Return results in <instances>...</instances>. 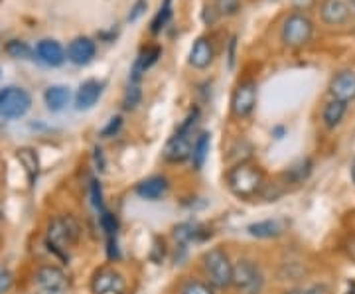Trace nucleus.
Returning a JSON list of instances; mask_svg holds the SVG:
<instances>
[{"mask_svg":"<svg viewBox=\"0 0 355 294\" xmlns=\"http://www.w3.org/2000/svg\"><path fill=\"white\" fill-rule=\"evenodd\" d=\"M174 235H176V239L180 243H190L193 239H200L202 237L200 235V227L193 225V223H182V225H178L176 230H174Z\"/></svg>","mask_w":355,"mask_h":294,"instance_id":"29","label":"nucleus"},{"mask_svg":"<svg viewBox=\"0 0 355 294\" xmlns=\"http://www.w3.org/2000/svg\"><path fill=\"white\" fill-rule=\"evenodd\" d=\"M284 294H324V288H322V286H310V288H292V291H286Z\"/></svg>","mask_w":355,"mask_h":294,"instance_id":"36","label":"nucleus"},{"mask_svg":"<svg viewBox=\"0 0 355 294\" xmlns=\"http://www.w3.org/2000/svg\"><path fill=\"white\" fill-rule=\"evenodd\" d=\"M95 164H97V170H99V172H105V166H107V164H105V156H103V150L99 146L95 148Z\"/></svg>","mask_w":355,"mask_h":294,"instance_id":"37","label":"nucleus"},{"mask_svg":"<svg viewBox=\"0 0 355 294\" xmlns=\"http://www.w3.org/2000/svg\"><path fill=\"white\" fill-rule=\"evenodd\" d=\"M345 111H347V103L331 99V101L324 107V113H322V119H324L326 128L334 130L336 127H340V123H342L343 116H345Z\"/></svg>","mask_w":355,"mask_h":294,"instance_id":"23","label":"nucleus"},{"mask_svg":"<svg viewBox=\"0 0 355 294\" xmlns=\"http://www.w3.org/2000/svg\"><path fill=\"white\" fill-rule=\"evenodd\" d=\"M172 14H174V10H172V0H164L160 4V10L154 16L153 24H150V32L153 34H160L166 26H168V22L172 20Z\"/></svg>","mask_w":355,"mask_h":294,"instance_id":"25","label":"nucleus"},{"mask_svg":"<svg viewBox=\"0 0 355 294\" xmlns=\"http://www.w3.org/2000/svg\"><path fill=\"white\" fill-rule=\"evenodd\" d=\"M209 146H211V135L200 132L198 139L193 141V148H191V162H193L196 170H202L205 166V160L209 156Z\"/></svg>","mask_w":355,"mask_h":294,"instance_id":"22","label":"nucleus"},{"mask_svg":"<svg viewBox=\"0 0 355 294\" xmlns=\"http://www.w3.org/2000/svg\"><path fill=\"white\" fill-rule=\"evenodd\" d=\"M16 160L20 162V166L24 168L26 178H28V184L34 186L38 182L40 176V156L34 148L30 146H24V148H18L16 150Z\"/></svg>","mask_w":355,"mask_h":294,"instance_id":"20","label":"nucleus"},{"mask_svg":"<svg viewBox=\"0 0 355 294\" xmlns=\"http://www.w3.org/2000/svg\"><path fill=\"white\" fill-rule=\"evenodd\" d=\"M217 16H235L241 10V0H211Z\"/></svg>","mask_w":355,"mask_h":294,"instance_id":"28","label":"nucleus"},{"mask_svg":"<svg viewBox=\"0 0 355 294\" xmlns=\"http://www.w3.org/2000/svg\"><path fill=\"white\" fill-rule=\"evenodd\" d=\"M170 190V182L166 176H150V178L142 180L140 184H137V196L140 200L146 202H158L162 200L166 193Z\"/></svg>","mask_w":355,"mask_h":294,"instance_id":"14","label":"nucleus"},{"mask_svg":"<svg viewBox=\"0 0 355 294\" xmlns=\"http://www.w3.org/2000/svg\"><path fill=\"white\" fill-rule=\"evenodd\" d=\"M314 34V22L302 12L291 14L280 30V40L288 48H302L306 46Z\"/></svg>","mask_w":355,"mask_h":294,"instance_id":"6","label":"nucleus"},{"mask_svg":"<svg viewBox=\"0 0 355 294\" xmlns=\"http://www.w3.org/2000/svg\"><path fill=\"white\" fill-rule=\"evenodd\" d=\"M310 174H312V160H310V158H302V160H298L294 166L288 168L286 180H288L291 184H300V182H304Z\"/></svg>","mask_w":355,"mask_h":294,"instance_id":"24","label":"nucleus"},{"mask_svg":"<svg viewBox=\"0 0 355 294\" xmlns=\"http://www.w3.org/2000/svg\"><path fill=\"white\" fill-rule=\"evenodd\" d=\"M34 51H36L38 62H42L44 65H48V67H60V65L65 62V58H67L64 46H62L58 40H40L38 46H36V50Z\"/></svg>","mask_w":355,"mask_h":294,"instance_id":"11","label":"nucleus"},{"mask_svg":"<svg viewBox=\"0 0 355 294\" xmlns=\"http://www.w3.org/2000/svg\"><path fill=\"white\" fill-rule=\"evenodd\" d=\"M89 198H91V204H93L95 209H99V211L105 209V202H103V186L97 178H91V182H89Z\"/></svg>","mask_w":355,"mask_h":294,"instance_id":"30","label":"nucleus"},{"mask_svg":"<svg viewBox=\"0 0 355 294\" xmlns=\"http://www.w3.org/2000/svg\"><path fill=\"white\" fill-rule=\"evenodd\" d=\"M40 294H65V291H40Z\"/></svg>","mask_w":355,"mask_h":294,"instance_id":"39","label":"nucleus"},{"mask_svg":"<svg viewBox=\"0 0 355 294\" xmlns=\"http://www.w3.org/2000/svg\"><path fill=\"white\" fill-rule=\"evenodd\" d=\"M203 270L207 275V279L211 282V286L217 288H227L233 281V263L229 255L221 247H214L209 251H205L203 255Z\"/></svg>","mask_w":355,"mask_h":294,"instance_id":"4","label":"nucleus"},{"mask_svg":"<svg viewBox=\"0 0 355 294\" xmlns=\"http://www.w3.org/2000/svg\"><path fill=\"white\" fill-rule=\"evenodd\" d=\"M160 55H162V48L160 46H146L144 50L140 51L137 62L132 65V76H130L132 83H139L140 77L144 76L160 60Z\"/></svg>","mask_w":355,"mask_h":294,"instance_id":"18","label":"nucleus"},{"mask_svg":"<svg viewBox=\"0 0 355 294\" xmlns=\"http://www.w3.org/2000/svg\"><path fill=\"white\" fill-rule=\"evenodd\" d=\"M352 176H354V180H355V162H354V166H352Z\"/></svg>","mask_w":355,"mask_h":294,"instance_id":"41","label":"nucleus"},{"mask_svg":"<svg viewBox=\"0 0 355 294\" xmlns=\"http://www.w3.org/2000/svg\"><path fill=\"white\" fill-rule=\"evenodd\" d=\"M349 6L343 0H322L320 2V16L326 24L342 26L349 20Z\"/></svg>","mask_w":355,"mask_h":294,"instance_id":"15","label":"nucleus"},{"mask_svg":"<svg viewBox=\"0 0 355 294\" xmlns=\"http://www.w3.org/2000/svg\"><path fill=\"white\" fill-rule=\"evenodd\" d=\"M79 237H81V225L73 216L67 214V216H58V218L51 219L50 225H48L46 243L55 255L64 257V251L73 247L79 241Z\"/></svg>","mask_w":355,"mask_h":294,"instance_id":"2","label":"nucleus"},{"mask_svg":"<svg viewBox=\"0 0 355 294\" xmlns=\"http://www.w3.org/2000/svg\"><path fill=\"white\" fill-rule=\"evenodd\" d=\"M6 53L14 60H34V55H36V51L22 40H10L6 44Z\"/></svg>","mask_w":355,"mask_h":294,"instance_id":"26","label":"nucleus"},{"mask_svg":"<svg viewBox=\"0 0 355 294\" xmlns=\"http://www.w3.org/2000/svg\"><path fill=\"white\" fill-rule=\"evenodd\" d=\"M275 135H277V139H282V135H284V128L277 127L275 128Z\"/></svg>","mask_w":355,"mask_h":294,"instance_id":"38","label":"nucleus"},{"mask_svg":"<svg viewBox=\"0 0 355 294\" xmlns=\"http://www.w3.org/2000/svg\"><path fill=\"white\" fill-rule=\"evenodd\" d=\"M286 223L282 219H263V221H254L247 225V233L257 239H272L284 233Z\"/></svg>","mask_w":355,"mask_h":294,"instance_id":"19","label":"nucleus"},{"mask_svg":"<svg viewBox=\"0 0 355 294\" xmlns=\"http://www.w3.org/2000/svg\"><path fill=\"white\" fill-rule=\"evenodd\" d=\"M32 97L24 87L18 85H6L0 89V116L6 121H16L30 111Z\"/></svg>","mask_w":355,"mask_h":294,"instance_id":"7","label":"nucleus"},{"mask_svg":"<svg viewBox=\"0 0 355 294\" xmlns=\"http://www.w3.org/2000/svg\"><path fill=\"white\" fill-rule=\"evenodd\" d=\"M103 294H123L121 291H111V293H103Z\"/></svg>","mask_w":355,"mask_h":294,"instance_id":"40","label":"nucleus"},{"mask_svg":"<svg viewBox=\"0 0 355 294\" xmlns=\"http://www.w3.org/2000/svg\"><path fill=\"white\" fill-rule=\"evenodd\" d=\"M14 284V275L10 270L0 269V294H6Z\"/></svg>","mask_w":355,"mask_h":294,"instance_id":"35","label":"nucleus"},{"mask_svg":"<svg viewBox=\"0 0 355 294\" xmlns=\"http://www.w3.org/2000/svg\"><path fill=\"white\" fill-rule=\"evenodd\" d=\"M231 286H235L241 294H261L265 286V277L254 261L239 259L237 263H233Z\"/></svg>","mask_w":355,"mask_h":294,"instance_id":"5","label":"nucleus"},{"mask_svg":"<svg viewBox=\"0 0 355 294\" xmlns=\"http://www.w3.org/2000/svg\"><path fill=\"white\" fill-rule=\"evenodd\" d=\"M69 99H71V91L65 85H51L44 93V103L51 113H62L69 105Z\"/></svg>","mask_w":355,"mask_h":294,"instance_id":"21","label":"nucleus"},{"mask_svg":"<svg viewBox=\"0 0 355 294\" xmlns=\"http://www.w3.org/2000/svg\"><path fill=\"white\" fill-rule=\"evenodd\" d=\"M227 186L241 200H249L263 190V172L253 164H235L227 172Z\"/></svg>","mask_w":355,"mask_h":294,"instance_id":"3","label":"nucleus"},{"mask_svg":"<svg viewBox=\"0 0 355 294\" xmlns=\"http://www.w3.org/2000/svg\"><path fill=\"white\" fill-rule=\"evenodd\" d=\"M200 123V111L193 109L190 115L184 119V123L178 127L174 137L166 142L164 146V158L172 164L184 162L191 158V148H193V132Z\"/></svg>","mask_w":355,"mask_h":294,"instance_id":"1","label":"nucleus"},{"mask_svg":"<svg viewBox=\"0 0 355 294\" xmlns=\"http://www.w3.org/2000/svg\"><path fill=\"white\" fill-rule=\"evenodd\" d=\"M103 95V83L97 79H87L79 85L76 95V109L77 111H89L93 109Z\"/></svg>","mask_w":355,"mask_h":294,"instance_id":"16","label":"nucleus"},{"mask_svg":"<svg viewBox=\"0 0 355 294\" xmlns=\"http://www.w3.org/2000/svg\"><path fill=\"white\" fill-rule=\"evenodd\" d=\"M254 105H257V81L243 79L231 95V111L235 116L245 119L253 113Z\"/></svg>","mask_w":355,"mask_h":294,"instance_id":"8","label":"nucleus"},{"mask_svg":"<svg viewBox=\"0 0 355 294\" xmlns=\"http://www.w3.org/2000/svg\"><path fill=\"white\" fill-rule=\"evenodd\" d=\"M331 99L349 103L355 99V71L343 69L330 81Z\"/></svg>","mask_w":355,"mask_h":294,"instance_id":"10","label":"nucleus"},{"mask_svg":"<svg viewBox=\"0 0 355 294\" xmlns=\"http://www.w3.org/2000/svg\"><path fill=\"white\" fill-rule=\"evenodd\" d=\"M36 282L42 291H65L67 275L55 265H44L36 270Z\"/></svg>","mask_w":355,"mask_h":294,"instance_id":"12","label":"nucleus"},{"mask_svg":"<svg viewBox=\"0 0 355 294\" xmlns=\"http://www.w3.org/2000/svg\"><path fill=\"white\" fill-rule=\"evenodd\" d=\"M121 128H123V116L121 115L111 116V119H109V123L103 127L101 139H111V137H114Z\"/></svg>","mask_w":355,"mask_h":294,"instance_id":"33","label":"nucleus"},{"mask_svg":"<svg viewBox=\"0 0 355 294\" xmlns=\"http://www.w3.org/2000/svg\"><path fill=\"white\" fill-rule=\"evenodd\" d=\"M125 288V279L121 273H116L114 269H101L95 273L93 281H91V293L103 294L111 293V291H121Z\"/></svg>","mask_w":355,"mask_h":294,"instance_id":"13","label":"nucleus"},{"mask_svg":"<svg viewBox=\"0 0 355 294\" xmlns=\"http://www.w3.org/2000/svg\"><path fill=\"white\" fill-rule=\"evenodd\" d=\"M214 58H216V50H214L211 40L198 38L191 46L188 64L191 67H196V69H205V67L214 64Z\"/></svg>","mask_w":355,"mask_h":294,"instance_id":"17","label":"nucleus"},{"mask_svg":"<svg viewBox=\"0 0 355 294\" xmlns=\"http://www.w3.org/2000/svg\"><path fill=\"white\" fill-rule=\"evenodd\" d=\"M101 227L107 237H116L119 221H116V218H114L111 211H107V209H103L101 211Z\"/></svg>","mask_w":355,"mask_h":294,"instance_id":"32","label":"nucleus"},{"mask_svg":"<svg viewBox=\"0 0 355 294\" xmlns=\"http://www.w3.org/2000/svg\"><path fill=\"white\" fill-rule=\"evenodd\" d=\"M180 294H216L214 286L202 281H188L182 286V293Z\"/></svg>","mask_w":355,"mask_h":294,"instance_id":"31","label":"nucleus"},{"mask_svg":"<svg viewBox=\"0 0 355 294\" xmlns=\"http://www.w3.org/2000/svg\"><path fill=\"white\" fill-rule=\"evenodd\" d=\"M65 53H67V60L71 64L83 67V65H89L95 60V55H97V44L91 38H87V36H77V38L69 42Z\"/></svg>","mask_w":355,"mask_h":294,"instance_id":"9","label":"nucleus"},{"mask_svg":"<svg viewBox=\"0 0 355 294\" xmlns=\"http://www.w3.org/2000/svg\"><path fill=\"white\" fill-rule=\"evenodd\" d=\"M142 101V89H140L139 83H130L128 89L125 91V97H123V109L125 111H135Z\"/></svg>","mask_w":355,"mask_h":294,"instance_id":"27","label":"nucleus"},{"mask_svg":"<svg viewBox=\"0 0 355 294\" xmlns=\"http://www.w3.org/2000/svg\"><path fill=\"white\" fill-rule=\"evenodd\" d=\"M148 10V2L146 0H137L135 4H132V8H130V12H128L127 20L132 24V22H137L140 16H144Z\"/></svg>","mask_w":355,"mask_h":294,"instance_id":"34","label":"nucleus"},{"mask_svg":"<svg viewBox=\"0 0 355 294\" xmlns=\"http://www.w3.org/2000/svg\"><path fill=\"white\" fill-rule=\"evenodd\" d=\"M2 219H4V216H2V209H0V221H2Z\"/></svg>","mask_w":355,"mask_h":294,"instance_id":"42","label":"nucleus"}]
</instances>
